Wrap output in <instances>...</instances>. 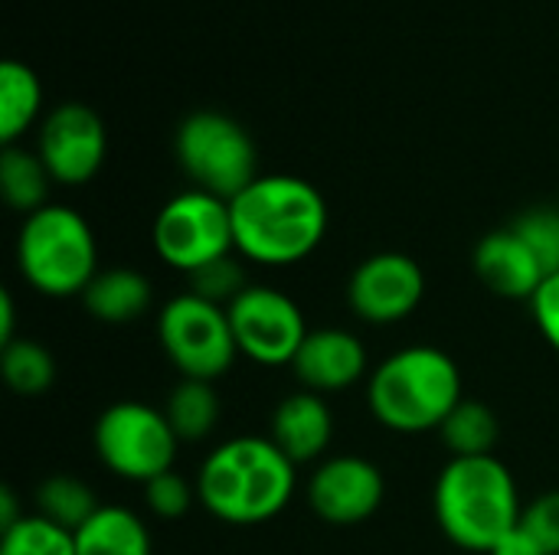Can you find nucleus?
Masks as SVG:
<instances>
[{"label": "nucleus", "mask_w": 559, "mask_h": 555, "mask_svg": "<svg viewBox=\"0 0 559 555\" xmlns=\"http://www.w3.org/2000/svg\"><path fill=\"white\" fill-rule=\"evenodd\" d=\"M236 252L259 265H295L328 232V206L314 183L292 173H262L233 203Z\"/></svg>", "instance_id": "nucleus-1"}, {"label": "nucleus", "mask_w": 559, "mask_h": 555, "mask_svg": "<svg viewBox=\"0 0 559 555\" xmlns=\"http://www.w3.org/2000/svg\"><path fill=\"white\" fill-rule=\"evenodd\" d=\"M295 494V464L272 438L242 435L210 451L197 474L200 504L229 527H255L278 517Z\"/></svg>", "instance_id": "nucleus-2"}, {"label": "nucleus", "mask_w": 559, "mask_h": 555, "mask_svg": "<svg viewBox=\"0 0 559 555\" xmlns=\"http://www.w3.org/2000/svg\"><path fill=\"white\" fill-rule=\"evenodd\" d=\"M439 530L468 553H491L518 523L521 497L508 464L491 458H452L432 491Z\"/></svg>", "instance_id": "nucleus-3"}, {"label": "nucleus", "mask_w": 559, "mask_h": 555, "mask_svg": "<svg viewBox=\"0 0 559 555\" xmlns=\"http://www.w3.org/2000/svg\"><path fill=\"white\" fill-rule=\"evenodd\" d=\"M462 399V373L455 360L426 343L386 357L367 386L373 419L400 435L439 432Z\"/></svg>", "instance_id": "nucleus-4"}, {"label": "nucleus", "mask_w": 559, "mask_h": 555, "mask_svg": "<svg viewBox=\"0 0 559 555\" xmlns=\"http://www.w3.org/2000/svg\"><path fill=\"white\" fill-rule=\"evenodd\" d=\"M16 265L26 285L46 298H82L98 275V249L82 213L49 203L26 216L16 236Z\"/></svg>", "instance_id": "nucleus-5"}, {"label": "nucleus", "mask_w": 559, "mask_h": 555, "mask_svg": "<svg viewBox=\"0 0 559 555\" xmlns=\"http://www.w3.org/2000/svg\"><path fill=\"white\" fill-rule=\"evenodd\" d=\"M174 157L193 190L233 203L259 173V150L249 131L223 111H193L177 124Z\"/></svg>", "instance_id": "nucleus-6"}, {"label": "nucleus", "mask_w": 559, "mask_h": 555, "mask_svg": "<svg viewBox=\"0 0 559 555\" xmlns=\"http://www.w3.org/2000/svg\"><path fill=\"white\" fill-rule=\"evenodd\" d=\"M157 340L180 379L216 383L239 357L226 307L203 301L193 291H183L160 307Z\"/></svg>", "instance_id": "nucleus-7"}, {"label": "nucleus", "mask_w": 559, "mask_h": 555, "mask_svg": "<svg viewBox=\"0 0 559 555\" xmlns=\"http://www.w3.org/2000/svg\"><path fill=\"white\" fill-rule=\"evenodd\" d=\"M92 445L111 474L147 484L157 474L174 471L180 438L174 435L164 409L147 402H115L95 419Z\"/></svg>", "instance_id": "nucleus-8"}, {"label": "nucleus", "mask_w": 559, "mask_h": 555, "mask_svg": "<svg viewBox=\"0 0 559 555\" xmlns=\"http://www.w3.org/2000/svg\"><path fill=\"white\" fill-rule=\"evenodd\" d=\"M151 236L160 262L183 275L236 252L229 203L203 190H183L167 200Z\"/></svg>", "instance_id": "nucleus-9"}, {"label": "nucleus", "mask_w": 559, "mask_h": 555, "mask_svg": "<svg viewBox=\"0 0 559 555\" xmlns=\"http://www.w3.org/2000/svg\"><path fill=\"white\" fill-rule=\"evenodd\" d=\"M233 337L242 357L262 366H292L308 327L301 307L278 288L249 285L229 307Z\"/></svg>", "instance_id": "nucleus-10"}, {"label": "nucleus", "mask_w": 559, "mask_h": 555, "mask_svg": "<svg viewBox=\"0 0 559 555\" xmlns=\"http://www.w3.org/2000/svg\"><path fill=\"white\" fill-rule=\"evenodd\" d=\"M36 154L46 164L52 183L82 186L88 183L108 154V131L95 108L66 101L52 108L36 134Z\"/></svg>", "instance_id": "nucleus-11"}, {"label": "nucleus", "mask_w": 559, "mask_h": 555, "mask_svg": "<svg viewBox=\"0 0 559 555\" xmlns=\"http://www.w3.org/2000/svg\"><path fill=\"white\" fill-rule=\"evenodd\" d=\"M426 298V275L416 258L403 252H380L364 258L347 285L350 311L377 327L406 321Z\"/></svg>", "instance_id": "nucleus-12"}, {"label": "nucleus", "mask_w": 559, "mask_h": 555, "mask_svg": "<svg viewBox=\"0 0 559 555\" xmlns=\"http://www.w3.org/2000/svg\"><path fill=\"white\" fill-rule=\"evenodd\" d=\"M383 497V471L357 455L328 458L308 481V504L331 527H357L370 520L380 510Z\"/></svg>", "instance_id": "nucleus-13"}, {"label": "nucleus", "mask_w": 559, "mask_h": 555, "mask_svg": "<svg viewBox=\"0 0 559 555\" xmlns=\"http://www.w3.org/2000/svg\"><path fill=\"white\" fill-rule=\"evenodd\" d=\"M292 370L308 393H341L367 376V347L357 334L341 327L308 330Z\"/></svg>", "instance_id": "nucleus-14"}, {"label": "nucleus", "mask_w": 559, "mask_h": 555, "mask_svg": "<svg viewBox=\"0 0 559 555\" xmlns=\"http://www.w3.org/2000/svg\"><path fill=\"white\" fill-rule=\"evenodd\" d=\"M472 265L478 281L504 301H534V294L547 281L544 268L511 226L488 232L475 245Z\"/></svg>", "instance_id": "nucleus-15"}, {"label": "nucleus", "mask_w": 559, "mask_h": 555, "mask_svg": "<svg viewBox=\"0 0 559 555\" xmlns=\"http://www.w3.org/2000/svg\"><path fill=\"white\" fill-rule=\"evenodd\" d=\"M275 448L298 468L318 461L334 438V415L318 393H295L275 406L272 435Z\"/></svg>", "instance_id": "nucleus-16"}, {"label": "nucleus", "mask_w": 559, "mask_h": 555, "mask_svg": "<svg viewBox=\"0 0 559 555\" xmlns=\"http://www.w3.org/2000/svg\"><path fill=\"white\" fill-rule=\"evenodd\" d=\"M82 304L98 324L121 327L151 311L154 288L134 268H98V275L82 291Z\"/></svg>", "instance_id": "nucleus-17"}, {"label": "nucleus", "mask_w": 559, "mask_h": 555, "mask_svg": "<svg viewBox=\"0 0 559 555\" xmlns=\"http://www.w3.org/2000/svg\"><path fill=\"white\" fill-rule=\"evenodd\" d=\"M75 555H151V533L128 507H102L75 533Z\"/></svg>", "instance_id": "nucleus-18"}, {"label": "nucleus", "mask_w": 559, "mask_h": 555, "mask_svg": "<svg viewBox=\"0 0 559 555\" xmlns=\"http://www.w3.org/2000/svg\"><path fill=\"white\" fill-rule=\"evenodd\" d=\"M43 108V85L39 75L20 62V59H3L0 62V141L16 144L33 121L39 118Z\"/></svg>", "instance_id": "nucleus-19"}, {"label": "nucleus", "mask_w": 559, "mask_h": 555, "mask_svg": "<svg viewBox=\"0 0 559 555\" xmlns=\"http://www.w3.org/2000/svg\"><path fill=\"white\" fill-rule=\"evenodd\" d=\"M49 186H52V177L36 150L16 147V144L3 147L0 193L13 213H23V219H26V216L39 213L43 206H49Z\"/></svg>", "instance_id": "nucleus-20"}, {"label": "nucleus", "mask_w": 559, "mask_h": 555, "mask_svg": "<svg viewBox=\"0 0 559 555\" xmlns=\"http://www.w3.org/2000/svg\"><path fill=\"white\" fill-rule=\"evenodd\" d=\"M439 438L452 458H491L501 438V422L491 406L462 399L439 425Z\"/></svg>", "instance_id": "nucleus-21"}, {"label": "nucleus", "mask_w": 559, "mask_h": 555, "mask_svg": "<svg viewBox=\"0 0 559 555\" xmlns=\"http://www.w3.org/2000/svg\"><path fill=\"white\" fill-rule=\"evenodd\" d=\"M164 415L180 442H203L219 422V396L206 379H180L164 402Z\"/></svg>", "instance_id": "nucleus-22"}, {"label": "nucleus", "mask_w": 559, "mask_h": 555, "mask_svg": "<svg viewBox=\"0 0 559 555\" xmlns=\"http://www.w3.org/2000/svg\"><path fill=\"white\" fill-rule=\"evenodd\" d=\"M98 510L102 507H98L92 487L79 478L52 474L36 487V514L69 533H79Z\"/></svg>", "instance_id": "nucleus-23"}, {"label": "nucleus", "mask_w": 559, "mask_h": 555, "mask_svg": "<svg viewBox=\"0 0 559 555\" xmlns=\"http://www.w3.org/2000/svg\"><path fill=\"white\" fill-rule=\"evenodd\" d=\"M0 373L3 383L26 399H36L52 389L56 383V357L39 340H13L0 353Z\"/></svg>", "instance_id": "nucleus-24"}, {"label": "nucleus", "mask_w": 559, "mask_h": 555, "mask_svg": "<svg viewBox=\"0 0 559 555\" xmlns=\"http://www.w3.org/2000/svg\"><path fill=\"white\" fill-rule=\"evenodd\" d=\"M0 555H75V533L26 514L13 530L0 533Z\"/></svg>", "instance_id": "nucleus-25"}, {"label": "nucleus", "mask_w": 559, "mask_h": 555, "mask_svg": "<svg viewBox=\"0 0 559 555\" xmlns=\"http://www.w3.org/2000/svg\"><path fill=\"white\" fill-rule=\"evenodd\" d=\"M511 229L521 236V242L531 249L544 275H559V209L557 206H534L521 213Z\"/></svg>", "instance_id": "nucleus-26"}, {"label": "nucleus", "mask_w": 559, "mask_h": 555, "mask_svg": "<svg viewBox=\"0 0 559 555\" xmlns=\"http://www.w3.org/2000/svg\"><path fill=\"white\" fill-rule=\"evenodd\" d=\"M187 278H190V291H193L197 298L213 301V304H219V307H229V304L249 288L246 272H242V265H239L233 255H223V258H216V262H210V265L190 272Z\"/></svg>", "instance_id": "nucleus-27"}, {"label": "nucleus", "mask_w": 559, "mask_h": 555, "mask_svg": "<svg viewBox=\"0 0 559 555\" xmlns=\"http://www.w3.org/2000/svg\"><path fill=\"white\" fill-rule=\"evenodd\" d=\"M144 500L147 510L160 520H180L183 514H190L197 497V484H190L187 478H180L177 471L157 474L154 481L144 484Z\"/></svg>", "instance_id": "nucleus-28"}, {"label": "nucleus", "mask_w": 559, "mask_h": 555, "mask_svg": "<svg viewBox=\"0 0 559 555\" xmlns=\"http://www.w3.org/2000/svg\"><path fill=\"white\" fill-rule=\"evenodd\" d=\"M521 527L540 543L544 553L559 555V491L534 497L521 514Z\"/></svg>", "instance_id": "nucleus-29"}, {"label": "nucleus", "mask_w": 559, "mask_h": 555, "mask_svg": "<svg viewBox=\"0 0 559 555\" xmlns=\"http://www.w3.org/2000/svg\"><path fill=\"white\" fill-rule=\"evenodd\" d=\"M531 311H534V321H537L544 340L559 353V275H550L540 285V291L531 301Z\"/></svg>", "instance_id": "nucleus-30"}, {"label": "nucleus", "mask_w": 559, "mask_h": 555, "mask_svg": "<svg viewBox=\"0 0 559 555\" xmlns=\"http://www.w3.org/2000/svg\"><path fill=\"white\" fill-rule=\"evenodd\" d=\"M488 555H547V553H544V550H540V543H537V540H534V536L518 523V527H514V530H511V533H508V536H504V540H501V543H498V546H495Z\"/></svg>", "instance_id": "nucleus-31"}, {"label": "nucleus", "mask_w": 559, "mask_h": 555, "mask_svg": "<svg viewBox=\"0 0 559 555\" xmlns=\"http://www.w3.org/2000/svg\"><path fill=\"white\" fill-rule=\"evenodd\" d=\"M23 517H26V514H20L16 494H13L10 487H3V491H0V533L13 530Z\"/></svg>", "instance_id": "nucleus-32"}, {"label": "nucleus", "mask_w": 559, "mask_h": 555, "mask_svg": "<svg viewBox=\"0 0 559 555\" xmlns=\"http://www.w3.org/2000/svg\"><path fill=\"white\" fill-rule=\"evenodd\" d=\"M13 321H16V311H13V298L10 291H0V347L13 343L16 334H13Z\"/></svg>", "instance_id": "nucleus-33"}]
</instances>
